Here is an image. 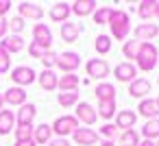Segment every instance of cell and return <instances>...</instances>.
<instances>
[{"mask_svg":"<svg viewBox=\"0 0 159 146\" xmlns=\"http://www.w3.org/2000/svg\"><path fill=\"white\" fill-rule=\"evenodd\" d=\"M57 103L61 105V107H76L79 105V92H61L59 96H57Z\"/></svg>","mask_w":159,"mask_h":146,"instance_id":"cell-31","label":"cell"},{"mask_svg":"<svg viewBox=\"0 0 159 146\" xmlns=\"http://www.w3.org/2000/svg\"><path fill=\"white\" fill-rule=\"evenodd\" d=\"M16 146H37L33 139H20V142H16Z\"/></svg>","mask_w":159,"mask_h":146,"instance_id":"cell-44","label":"cell"},{"mask_svg":"<svg viewBox=\"0 0 159 146\" xmlns=\"http://www.w3.org/2000/svg\"><path fill=\"white\" fill-rule=\"evenodd\" d=\"M157 105H159V98H157Z\"/></svg>","mask_w":159,"mask_h":146,"instance_id":"cell-49","label":"cell"},{"mask_svg":"<svg viewBox=\"0 0 159 146\" xmlns=\"http://www.w3.org/2000/svg\"><path fill=\"white\" fill-rule=\"evenodd\" d=\"M137 113L144 116V118H148V120L159 118V105H157V98H144V100H139Z\"/></svg>","mask_w":159,"mask_h":146,"instance_id":"cell-19","label":"cell"},{"mask_svg":"<svg viewBox=\"0 0 159 146\" xmlns=\"http://www.w3.org/2000/svg\"><path fill=\"white\" fill-rule=\"evenodd\" d=\"M57 59H59V55H57L55 50H46L39 61H42L44 70H52V68H57Z\"/></svg>","mask_w":159,"mask_h":146,"instance_id":"cell-36","label":"cell"},{"mask_svg":"<svg viewBox=\"0 0 159 146\" xmlns=\"http://www.w3.org/2000/svg\"><path fill=\"white\" fill-rule=\"evenodd\" d=\"M135 61L142 72H150V70H155V66L159 61V52L150 42H144V44H139V52H137Z\"/></svg>","mask_w":159,"mask_h":146,"instance_id":"cell-2","label":"cell"},{"mask_svg":"<svg viewBox=\"0 0 159 146\" xmlns=\"http://www.w3.org/2000/svg\"><path fill=\"white\" fill-rule=\"evenodd\" d=\"M52 139V129L50 124H37L33 129V142L35 144H48Z\"/></svg>","mask_w":159,"mask_h":146,"instance_id":"cell-26","label":"cell"},{"mask_svg":"<svg viewBox=\"0 0 159 146\" xmlns=\"http://www.w3.org/2000/svg\"><path fill=\"white\" fill-rule=\"evenodd\" d=\"M48 146H70V142L66 137H55V139L48 142Z\"/></svg>","mask_w":159,"mask_h":146,"instance_id":"cell-43","label":"cell"},{"mask_svg":"<svg viewBox=\"0 0 159 146\" xmlns=\"http://www.w3.org/2000/svg\"><path fill=\"white\" fill-rule=\"evenodd\" d=\"M142 135L144 139H159V118L146 120V124L142 126Z\"/></svg>","mask_w":159,"mask_h":146,"instance_id":"cell-29","label":"cell"},{"mask_svg":"<svg viewBox=\"0 0 159 146\" xmlns=\"http://www.w3.org/2000/svg\"><path fill=\"white\" fill-rule=\"evenodd\" d=\"M113 76H116V81H120V83H133V81L137 79V66L131 63V61L118 63V66L113 68Z\"/></svg>","mask_w":159,"mask_h":146,"instance_id":"cell-6","label":"cell"},{"mask_svg":"<svg viewBox=\"0 0 159 146\" xmlns=\"http://www.w3.org/2000/svg\"><path fill=\"white\" fill-rule=\"evenodd\" d=\"M37 79V72L29 66H18L11 70V81L18 85V87H26V85H33Z\"/></svg>","mask_w":159,"mask_h":146,"instance_id":"cell-4","label":"cell"},{"mask_svg":"<svg viewBox=\"0 0 159 146\" xmlns=\"http://www.w3.org/2000/svg\"><path fill=\"white\" fill-rule=\"evenodd\" d=\"M26 89L24 87H18V85H13V87H9L5 94H2V98H5V103L7 105H16V107H22V105H26Z\"/></svg>","mask_w":159,"mask_h":146,"instance_id":"cell-12","label":"cell"},{"mask_svg":"<svg viewBox=\"0 0 159 146\" xmlns=\"http://www.w3.org/2000/svg\"><path fill=\"white\" fill-rule=\"evenodd\" d=\"M44 52H46V50H44V48H39L35 42H31V44H29V55H31L33 59H42V55H44Z\"/></svg>","mask_w":159,"mask_h":146,"instance_id":"cell-40","label":"cell"},{"mask_svg":"<svg viewBox=\"0 0 159 146\" xmlns=\"http://www.w3.org/2000/svg\"><path fill=\"white\" fill-rule=\"evenodd\" d=\"M81 66V57L76 55V52H61L59 55V59H57V68L63 72V74H74L76 72V68Z\"/></svg>","mask_w":159,"mask_h":146,"instance_id":"cell-5","label":"cell"},{"mask_svg":"<svg viewBox=\"0 0 159 146\" xmlns=\"http://www.w3.org/2000/svg\"><path fill=\"white\" fill-rule=\"evenodd\" d=\"M135 122H137V111L124 109V111H118V113H116V122H113V124L118 126V131H120V129L129 131V129L135 126Z\"/></svg>","mask_w":159,"mask_h":146,"instance_id":"cell-14","label":"cell"},{"mask_svg":"<svg viewBox=\"0 0 159 146\" xmlns=\"http://www.w3.org/2000/svg\"><path fill=\"white\" fill-rule=\"evenodd\" d=\"M157 146H159V142H157Z\"/></svg>","mask_w":159,"mask_h":146,"instance_id":"cell-50","label":"cell"},{"mask_svg":"<svg viewBox=\"0 0 159 146\" xmlns=\"http://www.w3.org/2000/svg\"><path fill=\"white\" fill-rule=\"evenodd\" d=\"M52 133L57 135V137H68V135H72L76 129H79V120L74 118V116H59L55 122H52Z\"/></svg>","mask_w":159,"mask_h":146,"instance_id":"cell-3","label":"cell"},{"mask_svg":"<svg viewBox=\"0 0 159 146\" xmlns=\"http://www.w3.org/2000/svg\"><path fill=\"white\" fill-rule=\"evenodd\" d=\"M157 81H159V79H157Z\"/></svg>","mask_w":159,"mask_h":146,"instance_id":"cell-52","label":"cell"},{"mask_svg":"<svg viewBox=\"0 0 159 146\" xmlns=\"http://www.w3.org/2000/svg\"><path fill=\"white\" fill-rule=\"evenodd\" d=\"M122 52H124V57H126V59H135V57H137V52H139V42H137V39H129V42H124Z\"/></svg>","mask_w":159,"mask_h":146,"instance_id":"cell-35","label":"cell"},{"mask_svg":"<svg viewBox=\"0 0 159 146\" xmlns=\"http://www.w3.org/2000/svg\"><path fill=\"white\" fill-rule=\"evenodd\" d=\"M155 9H157V0H142L137 5V13L142 20H150L155 18Z\"/></svg>","mask_w":159,"mask_h":146,"instance_id":"cell-28","label":"cell"},{"mask_svg":"<svg viewBox=\"0 0 159 146\" xmlns=\"http://www.w3.org/2000/svg\"><path fill=\"white\" fill-rule=\"evenodd\" d=\"M37 81H39V87L46 89V92H52V89L57 87V83H59L55 70H44L42 74H37Z\"/></svg>","mask_w":159,"mask_h":146,"instance_id":"cell-24","label":"cell"},{"mask_svg":"<svg viewBox=\"0 0 159 146\" xmlns=\"http://www.w3.org/2000/svg\"><path fill=\"white\" fill-rule=\"evenodd\" d=\"M98 133L94 131V129H89V126H79L74 133H72V139L79 144V146H94L96 142H98Z\"/></svg>","mask_w":159,"mask_h":146,"instance_id":"cell-10","label":"cell"},{"mask_svg":"<svg viewBox=\"0 0 159 146\" xmlns=\"http://www.w3.org/2000/svg\"><path fill=\"white\" fill-rule=\"evenodd\" d=\"M109 29H111V37L118 42H124L126 35L131 33V18L126 11L122 9H113L111 20H109Z\"/></svg>","mask_w":159,"mask_h":146,"instance_id":"cell-1","label":"cell"},{"mask_svg":"<svg viewBox=\"0 0 159 146\" xmlns=\"http://www.w3.org/2000/svg\"><path fill=\"white\" fill-rule=\"evenodd\" d=\"M72 13L79 16V18H85V16H94V11L98 9V5L94 2V0H74V2L70 5Z\"/></svg>","mask_w":159,"mask_h":146,"instance_id":"cell-15","label":"cell"},{"mask_svg":"<svg viewBox=\"0 0 159 146\" xmlns=\"http://www.w3.org/2000/svg\"><path fill=\"white\" fill-rule=\"evenodd\" d=\"M111 13H113V9H111V7H98V9L94 11V24H98V26L109 24Z\"/></svg>","mask_w":159,"mask_h":146,"instance_id":"cell-32","label":"cell"},{"mask_svg":"<svg viewBox=\"0 0 159 146\" xmlns=\"http://www.w3.org/2000/svg\"><path fill=\"white\" fill-rule=\"evenodd\" d=\"M74 118H76L79 122H83L85 126H92V124H94V122L98 120V113H96V109H94V107H92L89 103H83V100H79Z\"/></svg>","mask_w":159,"mask_h":146,"instance_id":"cell-9","label":"cell"},{"mask_svg":"<svg viewBox=\"0 0 159 146\" xmlns=\"http://www.w3.org/2000/svg\"><path fill=\"white\" fill-rule=\"evenodd\" d=\"M85 70H87V76H89V79H96V81L105 79V76L111 72V68H109V63H107L105 59H89V61L85 63Z\"/></svg>","mask_w":159,"mask_h":146,"instance_id":"cell-7","label":"cell"},{"mask_svg":"<svg viewBox=\"0 0 159 146\" xmlns=\"http://www.w3.org/2000/svg\"><path fill=\"white\" fill-rule=\"evenodd\" d=\"M33 42L39 46V48H44V50H50V46H52V33H50V29L46 26V24H35L33 26Z\"/></svg>","mask_w":159,"mask_h":146,"instance_id":"cell-8","label":"cell"},{"mask_svg":"<svg viewBox=\"0 0 159 146\" xmlns=\"http://www.w3.org/2000/svg\"><path fill=\"white\" fill-rule=\"evenodd\" d=\"M157 63H159V61H157Z\"/></svg>","mask_w":159,"mask_h":146,"instance_id":"cell-51","label":"cell"},{"mask_svg":"<svg viewBox=\"0 0 159 146\" xmlns=\"http://www.w3.org/2000/svg\"><path fill=\"white\" fill-rule=\"evenodd\" d=\"M70 13H72V9H70V5H68V2H55V5L50 7V11H48L50 20H52V22H59V24L68 22Z\"/></svg>","mask_w":159,"mask_h":146,"instance_id":"cell-16","label":"cell"},{"mask_svg":"<svg viewBox=\"0 0 159 146\" xmlns=\"http://www.w3.org/2000/svg\"><path fill=\"white\" fill-rule=\"evenodd\" d=\"M11 7H13V5L9 2V0H0V18H5V16H7V11H9Z\"/></svg>","mask_w":159,"mask_h":146,"instance_id":"cell-42","label":"cell"},{"mask_svg":"<svg viewBox=\"0 0 159 146\" xmlns=\"http://www.w3.org/2000/svg\"><path fill=\"white\" fill-rule=\"evenodd\" d=\"M11 131H16V113L9 109H2L0 111V135H7Z\"/></svg>","mask_w":159,"mask_h":146,"instance_id":"cell-22","label":"cell"},{"mask_svg":"<svg viewBox=\"0 0 159 146\" xmlns=\"http://www.w3.org/2000/svg\"><path fill=\"white\" fill-rule=\"evenodd\" d=\"M139 146H157V144H155L152 139H142V142H139Z\"/></svg>","mask_w":159,"mask_h":146,"instance_id":"cell-45","label":"cell"},{"mask_svg":"<svg viewBox=\"0 0 159 146\" xmlns=\"http://www.w3.org/2000/svg\"><path fill=\"white\" fill-rule=\"evenodd\" d=\"M18 16H20L22 20H35V22H39V20L44 18V9H42L39 5H35V2H20Z\"/></svg>","mask_w":159,"mask_h":146,"instance_id":"cell-11","label":"cell"},{"mask_svg":"<svg viewBox=\"0 0 159 146\" xmlns=\"http://www.w3.org/2000/svg\"><path fill=\"white\" fill-rule=\"evenodd\" d=\"M9 31H13V35H22L24 31V20L20 16H16L13 20H9Z\"/></svg>","mask_w":159,"mask_h":146,"instance_id":"cell-39","label":"cell"},{"mask_svg":"<svg viewBox=\"0 0 159 146\" xmlns=\"http://www.w3.org/2000/svg\"><path fill=\"white\" fill-rule=\"evenodd\" d=\"M100 146H116V144H113V142H107V139H102V144H100Z\"/></svg>","mask_w":159,"mask_h":146,"instance_id":"cell-46","label":"cell"},{"mask_svg":"<svg viewBox=\"0 0 159 146\" xmlns=\"http://www.w3.org/2000/svg\"><path fill=\"white\" fill-rule=\"evenodd\" d=\"M79 85H81V79L76 74H63L59 76V83H57L61 92H79Z\"/></svg>","mask_w":159,"mask_h":146,"instance_id":"cell-25","label":"cell"},{"mask_svg":"<svg viewBox=\"0 0 159 146\" xmlns=\"http://www.w3.org/2000/svg\"><path fill=\"white\" fill-rule=\"evenodd\" d=\"M0 46H2L9 55H16V52H22L24 39H22V35H7L2 42H0Z\"/></svg>","mask_w":159,"mask_h":146,"instance_id":"cell-21","label":"cell"},{"mask_svg":"<svg viewBox=\"0 0 159 146\" xmlns=\"http://www.w3.org/2000/svg\"><path fill=\"white\" fill-rule=\"evenodd\" d=\"M155 18H159V2H157V9H155Z\"/></svg>","mask_w":159,"mask_h":146,"instance_id":"cell-48","label":"cell"},{"mask_svg":"<svg viewBox=\"0 0 159 146\" xmlns=\"http://www.w3.org/2000/svg\"><path fill=\"white\" fill-rule=\"evenodd\" d=\"M2 103H5V98H2V94H0V111H2Z\"/></svg>","mask_w":159,"mask_h":146,"instance_id":"cell-47","label":"cell"},{"mask_svg":"<svg viewBox=\"0 0 159 146\" xmlns=\"http://www.w3.org/2000/svg\"><path fill=\"white\" fill-rule=\"evenodd\" d=\"M98 135H102L107 142H113L116 137H120V131H118V126L113 124V122H105L102 126H100V133Z\"/></svg>","mask_w":159,"mask_h":146,"instance_id":"cell-33","label":"cell"},{"mask_svg":"<svg viewBox=\"0 0 159 146\" xmlns=\"http://www.w3.org/2000/svg\"><path fill=\"white\" fill-rule=\"evenodd\" d=\"M94 48H96L98 55H107L111 50V37L109 35H98L96 42H94Z\"/></svg>","mask_w":159,"mask_h":146,"instance_id":"cell-34","label":"cell"},{"mask_svg":"<svg viewBox=\"0 0 159 146\" xmlns=\"http://www.w3.org/2000/svg\"><path fill=\"white\" fill-rule=\"evenodd\" d=\"M59 35H61V39H63L66 44H72V42H76V39H79V35H81V26L68 20V22H63V24H61Z\"/></svg>","mask_w":159,"mask_h":146,"instance_id":"cell-20","label":"cell"},{"mask_svg":"<svg viewBox=\"0 0 159 146\" xmlns=\"http://www.w3.org/2000/svg\"><path fill=\"white\" fill-rule=\"evenodd\" d=\"M35 113H37V107H35V105H31V103L22 105L20 111L16 113V124H18V126H29V124H33Z\"/></svg>","mask_w":159,"mask_h":146,"instance_id":"cell-18","label":"cell"},{"mask_svg":"<svg viewBox=\"0 0 159 146\" xmlns=\"http://www.w3.org/2000/svg\"><path fill=\"white\" fill-rule=\"evenodd\" d=\"M11 70V55L0 46V74H5Z\"/></svg>","mask_w":159,"mask_h":146,"instance_id":"cell-38","label":"cell"},{"mask_svg":"<svg viewBox=\"0 0 159 146\" xmlns=\"http://www.w3.org/2000/svg\"><path fill=\"white\" fill-rule=\"evenodd\" d=\"M94 96L98 100H116V87L111 83H98L94 87Z\"/></svg>","mask_w":159,"mask_h":146,"instance_id":"cell-27","label":"cell"},{"mask_svg":"<svg viewBox=\"0 0 159 146\" xmlns=\"http://www.w3.org/2000/svg\"><path fill=\"white\" fill-rule=\"evenodd\" d=\"M133 33H135V39L139 44H144V42H150L159 35V26L157 24H139V26H135Z\"/></svg>","mask_w":159,"mask_h":146,"instance_id":"cell-17","label":"cell"},{"mask_svg":"<svg viewBox=\"0 0 159 146\" xmlns=\"http://www.w3.org/2000/svg\"><path fill=\"white\" fill-rule=\"evenodd\" d=\"M7 31H9V20L7 18H0V39L7 37Z\"/></svg>","mask_w":159,"mask_h":146,"instance_id":"cell-41","label":"cell"},{"mask_svg":"<svg viewBox=\"0 0 159 146\" xmlns=\"http://www.w3.org/2000/svg\"><path fill=\"white\" fill-rule=\"evenodd\" d=\"M98 118H102L105 122H109L111 118H116L118 109H116V100H98V109H96Z\"/></svg>","mask_w":159,"mask_h":146,"instance_id":"cell-23","label":"cell"},{"mask_svg":"<svg viewBox=\"0 0 159 146\" xmlns=\"http://www.w3.org/2000/svg\"><path fill=\"white\" fill-rule=\"evenodd\" d=\"M120 146H139V133L135 129H129V131H122L120 137H118Z\"/></svg>","mask_w":159,"mask_h":146,"instance_id":"cell-30","label":"cell"},{"mask_svg":"<svg viewBox=\"0 0 159 146\" xmlns=\"http://www.w3.org/2000/svg\"><path fill=\"white\" fill-rule=\"evenodd\" d=\"M33 124H29V126H16V142H20V139H33Z\"/></svg>","mask_w":159,"mask_h":146,"instance_id":"cell-37","label":"cell"},{"mask_svg":"<svg viewBox=\"0 0 159 146\" xmlns=\"http://www.w3.org/2000/svg\"><path fill=\"white\" fill-rule=\"evenodd\" d=\"M146 94H150V81H148V79H139V76H137L133 83H129V96L144 100Z\"/></svg>","mask_w":159,"mask_h":146,"instance_id":"cell-13","label":"cell"}]
</instances>
